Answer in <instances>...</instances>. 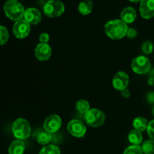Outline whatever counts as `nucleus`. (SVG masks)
<instances>
[{
    "mask_svg": "<svg viewBox=\"0 0 154 154\" xmlns=\"http://www.w3.org/2000/svg\"><path fill=\"white\" fill-rule=\"evenodd\" d=\"M128 139L132 145H139L141 144L143 140V136L141 132L133 129L131 130L128 134Z\"/></svg>",
    "mask_w": 154,
    "mask_h": 154,
    "instance_id": "nucleus-16",
    "label": "nucleus"
},
{
    "mask_svg": "<svg viewBox=\"0 0 154 154\" xmlns=\"http://www.w3.org/2000/svg\"><path fill=\"white\" fill-rule=\"evenodd\" d=\"M49 39H50L49 35L46 32L42 33V34L40 35V36H39V42H40V43L48 44Z\"/></svg>",
    "mask_w": 154,
    "mask_h": 154,
    "instance_id": "nucleus-27",
    "label": "nucleus"
},
{
    "mask_svg": "<svg viewBox=\"0 0 154 154\" xmlns=\"http://www.w3.org/2000/svg\"><path fill=\"white\" fill-rule=\"evenodd\" d=\"M76 109L80 114H85L87 111L90 110V103L86 99H80L76 102Z\"/></svg>",
    "mask_w": 154,
    "mask_h": 154,
    "instance_id": "nucleus-19",
    "label": "nucleus"
},
{
    "mask_svg": "<svg viewBox=\"0 0 154 154\" xmlns=\"http://www.w3.org/2000/svg\"><path fill=\"white\" fill-rule=\"evenodd\" d=\"M93 5L91 1H82L78 5V11L83 15H87L91 13Z\"/></svg>",
    "mask_w": 154,
    "mask_h": 154,
    "instance_id": "nucleus-18",
    "label": "nucleus"
},
{
    "mask_svg": "<svg viewBox=\"0 0 154 154\" xmlns=\"http://www.w3.org/2000/svg\"><path fill=\"white\" fill-rule=\"evenodd\" d=\"M129 82V75L126 72L120 71L114 75L112 81V84L114 89L119 90V91H123V90L127 89Z\"/></svg>",
    "mask_w": 154,
    "mask_h": 154,
    "instance_id": "nucleus-10",
    "label": "nucleus"
},
{
    "mask_svg": "<svg viewBox=\"0 0 154 154\" xmlns=\"http://www.w3.org/2000/svg\"><path fill=\"white\" fill-rule=\"evenodd\" d=\"M148 123H149L147 122V119L138 117L133 120L132 125H133V127L135 128V129L140 131V132H144V131L147 130Z\"/></svg>",
    "mask_w": 154,
    "mask_h": 154,
    "instance_id": "nucleus-17",
    "label": "nucleus"
},
{
    "mask_svg": "<svg viewBox=\"0 0 154 154\" xmlns=\"http://www.w3.org/2000/svg\"><path fill=\"white\" fill-rule=\"evenodd\" d=\"M140 14L144 19L153 17L154 0H141L140 4Z\"/></svg>",
    "mask_w": 154,
    "mask_h": 154,
    "instance_id": "nucleus-12",
    "label": "nucleus"
},
{
    "mask_svg": "<svg viewBox=\"0 0 154 154\" xmlns=\"http://www.w3.org/2000/svg\"><path fill=\"white\" fill-rule=\"evenodd\" d=\"M147 134L151 139L154 140V120H151L147 126Z\"/></svg>",
    "mask_w": 154,
    "mask_h": 154,
    "instance_id": "nucleus-26",
    "label": "nucleus"
},
{
    "mask_svg": "<svg viewBox=\"0 0 154 154\" xmlns=\"http://www.w3.org/2000/svg\"><path fill=\"white\" fill-rule=\"evenodd\" d=\"M9 39V32L7 28L0 26V45H5Z\"/></svg>",
    "mask_w": 154,
    "mask_h": 154,
    "instance_id": "nucleus-23",
    "label": "nucleus"
},
{
    "mask_svg": "<svg viewBox=\"0 0 154 154\" xmlns=\"http://www.w3.org/2000/svg\"><path fill=\"white\" fill-rule=\"evenodd\" d=\"M123 154H143V151L139 145H131L124 150Z\"/></svg>",
    "mask_w": 154,
    "mask_h": 154,
    "instance_id": "nucleus-24",
    "label": "nucleus"
},
{
    "mask_svg": "<svg viewBox=\"0 0 154 154\" xmlns=\"http://www.w3.org/2000/svg\"><path fill=\"white\" fill-rule=\"evenodd\" d=\"M153 115L154 116V107H153Z\"/></svg>",
    "mask_w": 154,
    "mask_h": 154,
    "instance_id": "nucleus-32",
    "label": "nucleus"
},
{
    "mask_svg": "<svg viewBox=\"0 0 154 154\" xmlns=\"http://www.w3.org/2000/svg\"><path fill=\"white\" fill-rule=\"evenodd\" d=\"M141 150L145 154H154V140L145 141L141 145Z\"/></svg>",
    "mask_w": 154,
    "mask_h": 154,
    "instance_id": "nucleus-21",
    "label": "nucleus"
},
{
    "mask_svg": "<svg viewBox=\"0 0 154 154\" xmlns=\"http://www.w3.org/2000/svg\"><path fill=\"white\" fill-rule=\"evenodd\" d=\"M128 26L122 20H112L106 23L105 32L107 35L114 40H120L126 35Z\"/></svg>",
    "mask_w": 154,
    "mask_h": 154,
    "instance_id": "nucleus-1",
    "label": "nucleus"
},
{
    "mask_svg": "<svg viewBox=\"0 0 154 154\" xmlns=\"http://www.w3.org/2000/svg\"><path fill=\"white\" fill-rule=\"evenodd\" d=\"M141 51L145 54H150L153 51V45L150 41H147L142 44Z\"/></svg>",
    "mask_w": 154,
    "mask_h": 154,
    "instance_id": "nucleus-25",
    "label": "nucleus"
},
{
    "mask_svg": "<svg viewBox=\"0 0 154 154\" xmlns=\"http://www.w3.org/2000/svg\"><path fill=\"white\" fill-rule=\"evenodd\" d=\"M147 99L149 103L154 104V92H150L147 94Z\"/></svg>",
    "mask_w": 154,
    "mask_h": 154,
    "instance_id": "nucleus-29",
    "label": "nucleus"
},
{
    "mask_svg": "<svg viewBox=\"0 0 154 154\" xmlns=\"http://www.w3.org/2000/svg\"><path fill=\"white\" fill-rule=\"evenodd\" d=\"M24 151H25V144L22 140H15L9 146V154H23Z\"/></svg>",
    "mask_w": 154,
    "mask_h": 154,
    "instance_id": "nucleus-15",
    "label": "nucleus"
},
{
    "mask_svg": "<svg viewBox=\"0 0 154 154\" xmlns=\"http://www.w3.org/2000/svg\"><path fill=\"white\" fill-rule=\"evenodd\" d=\"M88 1H91V0H88Z\"/></svg>",
    "mask_w": 154,
    "mask_h": 154,
    "instance_id": "nucleus-33",
    "label": "nucleus"
},
{
    "mask_svg": "<svg viewBox=\"0 0 154 154\" xmlns=\"http://www.w3.org/2000/svg\"><path fill=\"white\" fill-rule=\"evenodd\" d=\"M4 11L9 19L17 22L24 17L25 9L17 0H8L4 5Z\"/></svg>",
    "mask_w": 154,
    "mask_h": 154,
    "instance_id": "nucleus-2",
    "label": "nucleus"
},
{
    "mask_svg": "<svg viewBox=\"0 0 154 154\" xmlns=\"http://www.w3.org/2000/svg\"><path fill=\"white\" fill-rule=\"evenodd\" d=\"M137 34H138V32H137V31L135 29L129 28L128 29L127 33H126V36L130 38H134L136 37Z\"/></svg>",
    "mask_w": 154,
    "mask_h": 154,
    "instance_id": "nucleus-28",
    "label": "nucleus"
},
{
    "mask_svg": "<svg viewBox=\"0 0 154 154\" xmlns=\"http://www.w3.org/2000/svg\"><path fill=\"white\" fill-rule=\"evenodd\" d=\"M85 122L91 127H99L105 120V115L101 110L93 108L87 111L84 116Z\"/></svg>",
    "mask_w": 154,
    "mask_h": 154,
    "instance_id": "nucleus-4",
    "label": "nucleus"
},
{
    "mask_svg": "<svg viewBox=\"0 0 154 154\" xmlns=\"http://www.w3.org/2000/svg\"><path fill=\"white\" fill-rule=\"evenodd\" d=\"M44 13L49 17L61 16L65 11L64 4L59 0H49L46 2L43 8Z\"/></svg>",
    "mask_w": 154,
    "mask_h": 154,
    "instance_id": "nucleus-5",
    "label": "nucleus"
},
{
    "mask_svg": "<svg viewBox=\"0 0 154 154\" xmlns=\"http://www.w3.org/2000/svg\"><path fill=\"white\" fill-rule=\"evenodd\" d=\"M132 2H141V0H129Z\"/></svg>",
    "mask_w": 154,
    "mask_h": 154,
    "instance_id": "nucleus-31",
    "label": "nucleus"
},
{
    "mask_svg": "<svg viewBox=\"0 0 154 154\" xmlns=\"http://www.w3.org/2000/svg\"><path fill=\"white\" fill-rule=\"evenodd\" d=\"M60 150L57 146L54 144H48L45 146L40 150L39 154H60Z\"/></svg>",
    "mask_w": 154,
    "mask_h": 154,
    "instance_id": "nucleus-22",
    "label": "nucleus"
},
{
    "mask_svg": "<svg viewBox=\"0 0 154 154\" xmlns=\"http://www.w3.org/2000/svg\"><path fill=\"white\" fill-rule=\"evenodd\" d=\"M51 134L49 132H46V131H42L40 132L37 135V141L38 144H42V145H46L50 141H51Z\"/></svg>",
    "mask_w": 154,
    "mask_h": 154,
    "instance_id": "nucleus-20",
    "label": "nucleus"
},
{
    "mask_svg": "<svg viewBox=\"0 0 154 154\" xmlns=\"http://www.w3.org/2000/svg\"><path fill=\"white\" fill-rule=\"evenodd\" d=\"M137 17L136 11L132 7H126L122 11L121 20L127 23H132L135 20Z\"/></svg>",
    "mask_w": 154,
    "mask_h": 154,
    "instance_id": "nucleus-14",
    "label": "nucleus"
},
{
    "mask_svg": "<svg viewBox=\"0 0 154 154\" xmlns=\"http://www.w3.org/2000/svg\"></svg>",
    "mask_w": 154,
    "mask_h": 154,
    "instance_id": "nucleus-34",
    "label": "nucleus"
},
{
    "mask_svg": "<svg viewBox=\"0 0 154 154\" xmlns=\"http://www.w3.org/2000/svg\"><path fill=\"white\" fill-rule=\"evenodd\" d=\"M132 69L135 73L138 75L147 73L150 69V60L145 56H138L132 61Z\"/></svg>",
    "mask_w": 154,
    "mask_h": 154,
    "instance_id": "nucleus-6",
    "label": "nucleus"
},
{
    "mask_svg": "<svg viewBox=\"0 0 154 154\" xmlns=\"http://www.w3.org/2000/svg\"><path fill=\"white\" fill-rule=\"evenodd\" d=\"M69 133L76 138H83L87 132V127L82 121L74 119L69 122L67 126Z\"/></svg>",
    "mask_w": 154,
    "mask_h": 154,
    "instance_id": "nucleus-7",
    "label": "nucleus"
},
{
    "mask_svg": "<svg viewBox=\"0 0 154 154\" xmlns=\"http://www.w3.org/2000/svg\"><path fill=\"white\" fill-rule=\"evenodd\" d=\"M122 96L124 98H129V96H130V91L128 89H126V90H123L122 91Z\"/></svg>",
    "mask_w": 154,
    "mask_h": 154,
    "instance_id": "nucleus-30",
    "label": "nucleus"
},
{
    "mask_svg": "<svg viewBox=\"0 0 154 154\" xmlns=\"http://www.w3.org/2000/svg\"><path fill=\"white\" fill-rule=\"evenodd\" d=\"M31 30L30 24L25 20H18L14 24L13 33L17 38L22 39L29 35Z\"/></svg>",
    "mask_w": 154,
    "mask_h": 154,
    "instance_id": "nucleus-9",
    "label": "nucleus"
},
{
    "mask_svg": "<svg viewBox=\"0 0 154 154\" xmlns=\"http://www.w3.org/2000/svg\"><path fill=\"white\" fill-rule=\"evenodd\" d=\"M24 20L29 24L35 25L42 20V14L38 9L35 8H29L25 11Z\"/></svg>",
    "mask_w": 154,
    "mask_h": 154,
    "instance_id": "nucleus-13",
    "label": "nucleus"
},
{
    "mask_svg": "<svg viewBox=\"0 0 154 154\" xmlns=\"http://www.w3.org/2000/svg\"><path fill=\"white\" fill-rule=\"evenodd\" d=\"M62 126L61 117L57 114H51L45 119L44 122V129L45 131L49 133H55Z\"/></svg>",
    "mask_w": 154,
    "mask_h": 154,
    "instance_id": "nucleus-8",
    "label": "nucleus"
},
{
    "mask_svg": "<svg viewBox=\"0 0 154 154\" xmlns=\"http://www.w3.org/2000/svg\"><path fill=\"white\" fill-rule=\"evenodd\" d=\"M12 132L17 139L25 140L28 138L31 132V126L26 119L18 118L12 125Z\"/></svg>",
    "mask_w": 154,
    "mask_h": 154,
    "instance_id": "nucleus-3",
    "label": "nucleus"
},
{
    "mask_svg": "<svg viewBox=\"0 0 154 154\" xmlns=\"http://www.w3.org/2000/svg\"><path fill=\"white\" fill-rule=\"evenodd\" d=\"M52 54V49L48 44L40 43L35 49V56L39 61H46L49 60Z\"/></svg>",
    "mask_w": 154,
    "mask_h": 154,
    "instance_id": "nucleus-11",
    "label": "nucleus"
}]
</instances>
